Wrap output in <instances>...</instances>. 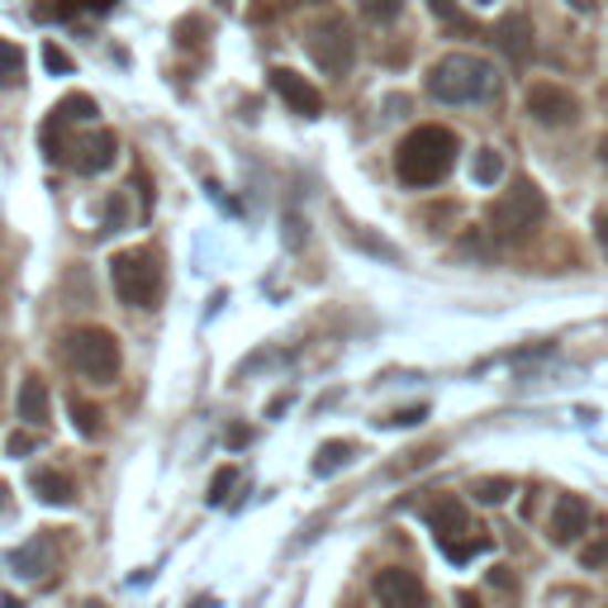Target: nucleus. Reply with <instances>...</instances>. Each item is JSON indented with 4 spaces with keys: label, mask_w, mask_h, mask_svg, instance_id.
Here are the masks:
<instances>
[{
    "label": "nucleus",
    "mask_w": 608,
    "mask_h": 608,
    "mask_svg": "<svg viewBox=\"0 0 608 608\" xmlns=\"http://www.w3.org/2000/svg\"><path fill=\"white\" fill-rule=\"evenodd\" d=\"M0 608H24L20 599H10V595H0Z\"/></svg>",
    "instance_id": "f704fd0d"
},
{
    "label": "nucleus",
    "mask_w": 608,
    "mask_h": 608,
    "mask_svg": "<svg viewBox=\"0 0 608 608\" xmlns=\"http://www.w3.org/2000/svg\"><path fill=\"white\" fill-rule=\"evenodd\" d=\"M115 157H119V138L109 134V129H91L82 138H67L62 143V163H67L76 176H101L115 167Z\"/></svg>",
    "instance_id": "6e6552de"
},
{
    "label": "nucleus",
    "mask_w": 608,
    "mask_h": 608,
    "mask_svg": "<svg viewBox=\"0 0 608 608\" xmlns=\"http://www.w3.org/2000/svg\"><path fill=\"white\" fill-rule=\"evenodd\" d=\"M24 82V48L14 39H0V86H20Z\"/></svg>",
    "instance_id": "6ab92c4d"
},
{
    "label": "nucleus",
    "mask_w": 608,
    "mask_h": 608,
    "mask_svg": "<svg viewBox=\"0 0 608 608\" xmlns=\"http://www.w3.org/2000/svg\"><path fill=\"white\" fill-rule=\"evenodd\" d=\"M457 163V134L442 129V124H419L395 153V171L399 181L423 190V186H438L447 171Z\"/></svg>",
    "instance_id": "f257e3e1"
},
{
    "label": "nucleus",
    "mask_w": 608,
    "mask_h": 608,
    "mask_svg": "<svg viewBox=\"0 0 608 608\" xmlns=\"http://www.w3.org/2000/svg\"><path fill=\"white\" fill-rule=\"evenodd\" d=\"M109 285L115 295L129 304V310H153L167 291V271H163V252L157 248H129V252H115L109 262Z\"/></svg>",
    "instance_id": "7ed1b4c3"
},
{
    "label": "nucleus",
    "mask_w": 608,
    "mask_h": 608,
    "mask_svg": "<svg viewBox=\"0 0 608 608\" xmlns=\"http://www.w3.org/2000/svg\"><path fill=\"white\" fill-rule=\"evenodd\" d=\"M76 6H86V10H109L115 0H76Z\"/></svg>",
    "instance_id": "473e14b6"
},
{
    "label": "nucleus",
    "mask_w": 608,
    "mask_h": 608,
    "mask_svg": "<svg viewBox=\"0 0 608 608\" xmlns=\"http://www.w3.org/2000/svg\"><path fill=\"white\" fill-rule=\"evenodd\" d=\"M304 53L314 57L318 72L347 76L352 62H357V39H352V24L343 20V14H318L314 24H304Z\"/></svg>",
    "instance_id": "423d86ee"
},
{
    "label": "nucleus",
    "mask_w": 608,
    "mask_h": 608,
    "mask_svg": "<svg viewBox=\"0 0 608 608\" xmlns=\"http://www.w3.org/2000/svg\"><path fill=\"white\" fill-rule=\"evenodd\" d=\"M475 6H490V0H475Z\"/></svg>",
    "instance_id": "58836bf2"
},
{
    "label": "nucleus",
    "mask_w": 608,
    "mask_h": 608,
    "mask_svg": "<svg viewBox=\"0 0 608 608\" xmlns=\"http://www.w3.org/2000/svg\"><path fill=\"white\" fill-rule=\"evenodd\" d=\"M500 76L485 57L475 53H447L428 67V95L438 105H475V101H490Z\"/></svg>",
    "instance_id": "f03ea898"
},
{
    "label": "nucleus",
    "mask_w": 608,
    "mask_h": 608,
    "mask_svg": "<svg viewBox=\"0 0 608 608\" xmlns=\"http://www.w3.org/2000/svg\"><path fill=\"white\" fill-rule=\"evenodd\" d=\"M542 219H547V196L533 181H514L490 205V233L500 243H527L542 229Z\"/></svg>",
    "instance_id": "20e7f679"
},
{
    "label": "nucleus",
    "mask_w": 608,
    "mask_h": 608,
    "mask_svg": "<svg viewBox=\"0 0 608 608\" xmlns=\"http://www.w3.org/2000/svg\"><path fill=\"white\" fill-rule=\"evenodd\" d=\"M6 562H10L14 575H24V580H39L43 570L57 566V537L43 533V537H34V542H24V547H14Z\"/></svg>",
    "instance_id": "ddd939ff"
},
{
    "label": "nucleus",
    "mask_w": 608,
    "mask_h": 608,
    "mask_svg": "<svg viewBox=\"0 0 608 608\" xmlns=\"http://www.w3.org/2000/svg\"><path fill=\"white\" fill-rule=\"evenodd\" d=\"M471 494L480 504H504L509 494H514V475H480L471 485Z\"/></svg>",
    "instance_id": "aec40b11"
},
{
    "label": "nucleus",
    "mask_w": 608,
    "mask_h": 608,
    "mask_svg": "<svg viewBox=\"0 0 608 608\" xmlns=\"http://www.w3.org/2000/svg\"><path fill=\"white\" fill-rule=\"evenodd\" d=\"M86 608H105V604H95V599H91V604H86Z\"/></svg>",
    "instance_id": "4c0bfd02"
},
{
    "label": "nucleus",
    "mask_w": 608,
    "mask_h": 608,
    "mask_svg": "<svg viewBox=\"0 0 608 608\" xmlns=\"http://www.w3.org/2000/svg\"><path fill=\"white\" fill-rule=\"evenodd\" d=\"M570 10H580V14H589V10H595V0H570Z\"/></svg>",
    "instance_id": "72a5a7b5"
},
{
    "label": "nucleus",
    "mask_w": 608,
    "mask_h": 608,
    "mask_svg": "<svg viewBox=\"0 0 608 608\" xmlns=\"http://www.w3.org/2000/svg\"><path fill=\"white\" fill-rule=\"evenodd\" d=\"M53 115H57L62 124H95V101H91V95H67V101H62Z\"/></svg>",
    "instance_id": "4be33fe9"
},
{
    "label": "nucleus",
    "mask_w": 608,
    "mask_h": 608,
    "mask_svg": "<svg viewBox=\"0 0 608 608\" xmlns=\"http://www.w3.org/2000/svg\"><path fill=\"white\" fill-rule=\"evenodd\" d=\"M399 10H405V0H361V14L376 24H390L399 20Z\"/></svg>",
    "instance_id": "5701e85b"
},
{
    "label": "nucleus",
    "mask_w": 608,
    "mask_h": 608,
    "mask_svg": "<svg viewBox=\"0 0 608 608\" xmlns=\"http://www.w3.org/2000/svg\"><path fill=\"white\" fill-rule=\"evenodd\" d=\"M238 485V471L233 467H223L219 475H214V485H210V504H223V500H229V490Z\"/></svg>",
    "instance_id": "a878e982"
},
{
    "label": "nucleus",
    "mask_w": 608,
    "mask_h": 608,
    "mask_svg": "<svg viewBox=\"0 0 608 608\" xmlns=\"http://www.w3.org/2000/svg\"><path fill=\"white\" fill-rule=\"evenodd\" d=\"M490 585H494V589H504V595H518V580H514V575H509L504 566H494V570H490Z\"/></svg>",
    "instance_id": "c85d7f7f"
},
{
    "label": "nucleus",
    "mask_w": 608,
    "mask_h": 608,
    "mask_svg": "<svg viewBox=\"0 0 608 608\" xmlns=\"http://www.w3.org/2000/svg\"><path fill=\"white\" fill-rule=\"evenodd\" d=\"M29 485H34V494H39V500L43 504H53V509H67L72 500H76V485H72V480L67 475H62V471H34V480H29Z\"/></svg>",
    "instance_id": "dca6fc26"
},
{
    "label": "nucleus",
    "mask_w": 608,
    "mask_h": 608,
    "mask_svg": "<svg viewBox=\"0 0 608 608\" xmlns=\"http://www.w3.org/2000/svg\"><path fill=\"white\" fill-rule=\"evenodd\" d=\"M6 494H10V490H6V485H0V509H6Z\"/></svg>",
    "instance_id": "c9c22d12"
},
{
    "label": "nucleus",
    "mask_w": 608,
    "mask_h": 608,
    "mask_svg": "<svg viewBox=\"0 0 608 608\" xmlns=\"http://www.w3.org/2000/svg\"><path fill=\"white\" fill-rule=\"evenodd\" d=\"M527 115L537 124H552V129H570L580 119V101L556 82H537V86H527Z\"/></svg>",
    "instance_id": "1a4fd4ad"
},
{
    "label": "nucleus",
    "mask_w": 608,
    "mask_h": 608,
    "mask_svg": "<svg viewBox=\"0 0 608 608\" xmlns=\"http://www.w3.org/2000/svg\"><path fill=\"white\" fill-rule=\"evenodd\" d=\"M223 442H229L233 452H238V447H248V442H252V428H229V438H223Z\"/></svg>",
    "instance_id": "2f4dec72"
},
{
    "label": "nucleus",
    "mask_w": 608,
    "mask_h": 608,
    "mask_svg": "<svg viewBox=\"0 0 608 608\" xmlns=\"http://www.w3.org/2000/svg\"><path fill=\"white\" fill-rule=\"evenodd\" d=\"M433 6V14L438 20H447V24H461V14H457V0H428Z\"/></svg>",
    "instance_id": "c756f323"
},
{
    "label": "nucleus",
    "mask_w": 608,
    "mask_h": 608,
    "mask_svg": "<svg viewBox=\"0 0 608 608\" xmlns=\"http://www.w3.org/2000/svg\"><path fill=\"white\" fill-rule=\"evenodd\" d=\"M48 405H53V399H48V386H43V380H39V376H24V386H20V419L43 433Z\"/></svg>",
    "instance_id": "2eb2a0df"
},
{
    "label": "nucleus",
    "mask_w": 608,
    "mask_h": 608,
    "mask_svg": "<svg viewBox=\"0 0 608 608\" xmlns=\"http://www.w3.org/2000/svg\"><path fill=\"white\" fill-rule=\"evenodd\" d=\"M371 595H376V604H380V608H423V604H428V595H423V580H419V575H413V570H399V566H390V570H376Z\"/></svg>",
    "instance_id": "9d476101"
},
{
    "label": "nucleus",
    "mask_w": 608,
    "mask_h": 608,
    "mask_svg": "<svg viewBox=\"0 0 608 608\" xmlns=\"http://www.w3.org/2000/svg\"><path fill=\"white\" fill-rule=\"evenodd\" d=\"M471 176H475V186H494V181H500V176H504V157H500V148H480Z\"/></svg>",
    "instance_id": "412c9836"
},
{
    "label": "nucleus",
    "mask_w": 608,
    "mask_h": 608,
    "mask_svg": "<svg viewBox=\"0 0 608 608\" xmlns=\"http://www.w3.org/2000/svg\"><path fill=\"white\" fill-rule=\"evenodd\" d=\"M352 457H357V447H352V442H338V438H333V442H324V447H318V457H314V475H318V480L338 475V471L347 467V461H352Z\"/></svg>",
    "instance_id": "f3484780"
},
{
    "label": "nucleus",
    "mask_w": 608,
    "mask_h": 608,
    "mask_svg": "<svg viewBox=\"0 0 608 608\" xmlns=\"http://www.w3.org/2000/svg\"><path fill=\"white\" fill-rule=\"evenodd\" d=\"M585 527H589V500H580V494H562V500L552 504L547 537L556 542V547H570V542L580 537Z\"/></svg>",
    "instance_id": "f8f14e48"
},
{
    "label": "nucleus",
    "mask_w": 608,
    "mask_h": 608,
    "mask_svg": "<svg viewBox=\"0 0 608 608\" xmlns=\"http://www.w3.org/2000/svg\"><path fill=\"white\" fill-rule=\"evenodd\" d=\"M34 447H39V438H34V433H10L6 452H10V457H29V452H34Z\"/></svg>",
    "instance_id": "cd10ccee"
},
{
    "label": "nucleus",
    "mask_w": 608,
    "mask_h": 608,
    "mask_svg": "<svg viewBox=\"0 0 608 608\" xmlns=\"http://www.w3.org/2000/svg\"><path fill=\"white\" fill-rule=\"evenodd\" d=\"M43 67L53 72V76H67V72H72V57L62 53L57 43H43Z\"/></svg>",
    "instance_id": "393cba45"
},
{
    "label": "nucleus",
    "mask_w": 608,
    "mask_h": 608,
    "mask_svg": "<svg viewBox=\"0 0 608 608\" xmlns=\"http://www.w3.org/2000/svg\"><path fill=\"white\" fill-rule=\"evenodd\" d=\"M604 163H608V138H604Z\"/></svg>",
    "instance_id": "e433bc0d"
},
{
    "label": "nucleus",
    "mask_w": 608,
    "mask_h": 608,
    "mask_svg": "<svg viewBox=\"0 0 608 608\" xmlns=\"http://www.w3.org/2000/svg\"><path fill=\"white\" fill-rule=\"evenodd\" d=\"M595 238H599V248H604V258H608V210L595 214Z\"/></svg>",
    "instance_id": "7c9ffc66"
},
{
    "label": "nucleus",
    "mask_w": 608,
    "mask_h": 608,
    "mask_svg": "<svg viewBox=\"0 0 608 608\" xmlns=\"http://www.w3.org/2000/svg\"><path fill=\"white\" fill-rule=\"evenodd\" d=\"M428 419V409L423 405H413V409H399V413H390V419H380L386 428H409V423H423Z\"/></svg>",
    "instance_id": "bb28decb"
},
{
    "label": "nucleus",
    "mask_w": 608,
    "mask_h": 608,
    "mask_svg": "<svg viewBox=\"0 0 608 608\" xmlns=\"http://www.w3.org/2000/svg\"><path fill=\"white\" fill-rule=\"evenodd\" d=\"M494 48L514 62H527L533 57V20H527V14H504V20L494 24Z\"/></svg>",
    "instance_id": "4468645a"
},
{
    "label": "nucleus",
    "mask_w": 608,
    "mask_h": 608,
    "mask_svg": "<svg viewBox=\"0 0 608 608\" xmlns=\"http://www.w3.org/2000/svg\"><path fill=\"white\" fill-rule=\"evenodd\" d=\"M67 413H72V428H76V433H82V438H101L105 433V423H101V409H95V405H86V399H67Z\"/></svg>",
    "instance_id": "a211bd4d"
},
{
    "label": "nucleus",
    "mask_w": 608,
    "mask_h": 608,
    "mask_svg": "<svg viewBox=\"0 0 608 608\" xmlns=\"http://www.w3.org/2000/svg\"><path fill=\"white\" fill-rule=\"evenodd\" d=\"M271 91L281 95L285 105L295 109V115H304V119H314L318 109H324V95H318V86H310L300 72H291V67H271Z\"/></svg>",
    "instance_id": "9b49d317"
},
{
    "label": "nucleus",
    "mask_w": 608,
    "mask_h": 608,
    "mask_svg": "<svg viewBox=\"0 0 608 608\" xmlns=\"http://www.w3.org/2000/svg\"><path fill=\"white\" fill-rule=\"evenodd\" d=\"M428 527H433V537H438V547L447 552V562H457V566L490 547L485 537L471 533V514H467V504H461V500L428 504Z\"/></svg>",
    "instance_id": "0eeeda50"
},
{
    "label": "nucleus",
    "mask_w": 608,
    "mask_h": 608,
    "mask_svg": "<svg viewBox=\"0 0 608 608\" xmlns=\"http://www.w3.org/2000/svg\"><path fill=\"white\" fill-rule=\"evenodd\" d=\"M67 366L91 386H115L119 376V338L109 328H76L67 338Z\"/></svg>",
    "instance_id": "39448f33"
},
{
    "label": "nucleus",
    "mask_w": 608,
    "mask_h": 608,
    "mask_svg": "<svg viewBox=\"0 0 608 608\" xmlns=\"http://www.w3.org/2000/svg\"><path fill=\"white\" fill-rule=\"evenodd\" d=\"M580 566H585V570H608V533H599V537L580 552Z\"/></svg>",
    "instance_id": "b1692460"
}]
</instances>
